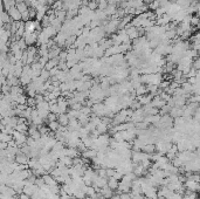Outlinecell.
Returning <instances> with one entry per match:
<instances>
[{
  "label": "cell",
  "mask_w": 200,
  "mask_h": 199,
  "mask_svg": "<svg viewBox=\"0 0 200 199\" xmlns=\"http://www.w3.org/2000/svg\"><path fill=\"white\" fill-rule=\"evenodd\" d=\"M185 189L187 190V191H192V192H197V191H199L200 190V185L198 181H191V179H187V181H185Z\"/></svg>",
  "instance_id": "3"
},
{
  "label": "cell",
  "mask_w": 200,
  "mask_h": 199,
  "mask_svg": "<svg viewBox=\"0 0 200 199\" xmlns=\"http://www.w3.org/2000/svg\"><path fill=\"white\" fill-rule=\"evenodd\" d=\"M101 193H102V194L106 197V199H111V197L114 196V193H112V190L109 186H108V185L101 189Z\"/></svg>",
  "instance_id": "7"
},
{
  "label": "cell",
  "mask_w": 200,
  "mask_h": 199,
  "mask_svg": "<svg viewBox=\"0 0 200 199\" xmlns=\"http://www.w3.org/2000/svg\"><path fill=\"white\" fill-rule=\"evenodd\" d=\"M118 185H119V181H118L117 179H115L114 177H111V178L108 179V186L110 187L112 191H114V190H117Z\"/></svg>",
  "instance_id": "9"
},
{
  "label": "cell",
  "mask_w": 200,
  "mask_h": 199,
  "mask_svg": "<svg viewBox=\"0 0 200 199\" xmlns=\"http://www.w3.org/2000/svg\"><path fill=\"white\" fill-rule=\"evenodd\" d=\"M38 38H39V35L35 34V33H26L24 36L27 46H32L33 43H35L36 41H38Z\"/></svg>",
  "instance_id": "4"
},
{
  "label": "cell",
  "mask_w": 200,
  "mask_h": 199,
  "mask_svg": "<svg viewBox=\"0 0 200 199\" xmlns=\"http://www.w3.org/2000/svg\"><path fill=\"white\" fill-rule=\"evenodd\" d=\"M111 199H121V194H115L111 197Z\"/></svg>",
  "instance_id": "11"
},
{
  "label": "cell",
  "mask_w": 200,
  "mask_h": 199,
  "mask_svg": "<svg viewBox=\"0 0 200 199\" xmlns=\"http://www.w3.org/2000/svg\"><path fill=\"white\" fill-rule=\"evenodd\" d=\"M69 121H70V117L69 115H65V114H61L58 118V122L61 124V127H66L69 124Z\"/></svg>",
  "instance_id": "5"
},
{
  "label": "cell",
  "mask_w": 200,
  "mask_h": 199,
  "mask_svg": "<svg viewBox=\"0 0 200 199\" xmlns=\"http://www.w3.org/2000/svg\"><path fill=\"white\" fill-rule=\"evenodd\" d=\"M17 8H18L19 11L21 12V14H22V13H24V12H26V11H28V10H30V7H27V4H26V2H25V1H21V2H18V4H17Z\"/></svg>",
  "instance_id": "10"
},
{
  "label": "cell",
  "mask_w": 200,
  "mask_h": 199,
  "mask_svg": "<svg viewBox=\"0 0 200 199\" xmlns=\"http://www.w3.org/2000/svg\"><path fill=\"white\" fill-rule=\"evenodd\" d=\"M7 12H8V14H10V17H11V19H12L13 21H17V22H18V21H21V20H22V14H21V12L17 8V6L11 7Z\"/></svg>",
  "instance_id": "1"
},
{
  "label": "cell",
  "mask_w": 200,
  "mask_h": 199,
  "mask_svg": "<svg viewBox=\"0 0 200 199\" xmlns=\"http://www.w3.org/2000/svg\"><path fill=\"white\" fill-rule=\"evenodd\" d=\"M117 25H118V20H111L108 25H106V30L108 33H112V32L116 30Z\"/></svg>",
  "instance_id": "6"
},
{
  "label": "cell",
  "mask_w": 200,
  "mask_h": 199,
  "mask_svg": "<svg viewBox=\"0 0 200 199\" xmlns=\"http://www.w3.org/2000/svg\"><path fill=\"white\" fill-rule=\"evenodd\" d=\"M125 30H126V34H128V36H129V39H131V40L137 39V38L139 36V30L137 29V27L132 26L131 22H130L129 26L125 28Z\"/></svg>",
  "instance_id": "2"
},
{
  "label": "cell",
  "mask_w": 200,
  "mask_h": 199,
  "mask_svg": "<svg viewBox=\"0 0 200 199\" xmlns=\"http://www.w3.org/2000/svg\"><path fill=\"white\" fill-rule=\"evenodd\" d=\"M142 151H144L147 155H152L153 152L156 151V146L153 145L152 143H149V144H145V145L143 146Z\"/></svg>",
  "instance_id": "8"
}]
</instances>
